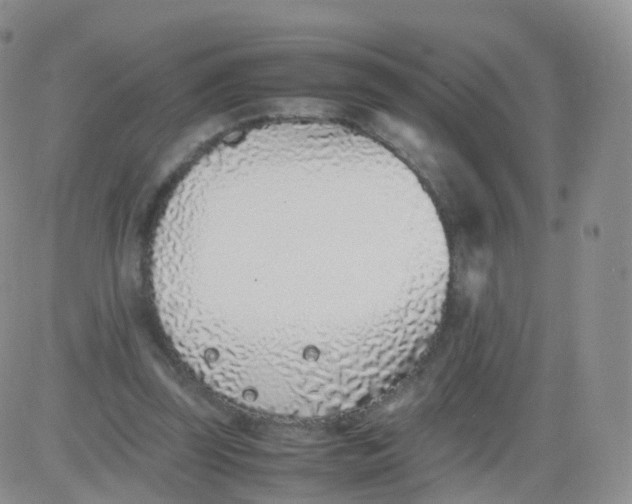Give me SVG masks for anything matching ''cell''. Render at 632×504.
<instances>
[{"instance_id": "obj_1", "label": "cell", "mask_w": 632, "mask_h": 504, "mask_svg": "<svg viewBox=\"0 0 632 504\" xmlns=\"http://www.w3.org/2000/svg\"><path fill=\"white\" fill-rule=\"evenodd\" d=\"M365 196L340 181L293 176L247 185L217 204L258 234L266 245L250 237L266 253L258 248L250 253L258 260H249L188 242L185 270L200 331L255 358L318 357L356 340V287L404 278L419 253L408 226L397 215L373 214Z\"/></svg>"}]
</instances>
